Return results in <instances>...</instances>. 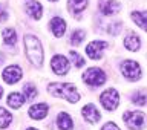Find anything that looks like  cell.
Instances as JSON below:
<instances>
[{
    "label": "cell",
    "mask_w": 147,
    "mask_h": 130,
    "mask_svg": "<svg viewBox=\"0 0 147 130\" xmlns=\"http://www.w3.org/2000/svg\"><path fill=\"white\" fill-rule=\"evenodd\" d=\"M49 94H52L57 98H64L69 103H77L80 100V95L75 89V86L71 83H52L48 87Z\"/></svg>",
    "instance_id": "6da1fadb"
},
{
    "label": "cell",
    "mask_w": 147,
    "mask_h": 130,
    "mask_svg": "<svg viewBox=\"0 0 147 130\" xmlns=\"http://www.w3.org/2000/svg\"><path fill=\"white\" fill-rule=\"evenodd\" d=\"M25 48H26V55L29 61L35 66H41L43 63V49H41L40 40L34 35H25Z\"/></svg>",
    "instance_id": "7a4b0ae2"
},
{
    "label": "cell",
    "mask_w": 147,
    "mask_h": 130,
    "mask_svg": "<svg viewBox=\"0 0 147 130\" xmlns=\"http://www.w3.org/2000/svg\"><path fill=\"white\" fill-rule=\"evenodd\" d=\"M124 123L127 124L129 129L132 130H140L146 126V113L138 112V110H132V112H126L123 115Z\"/></svg>",
    "instance_id": "3957f363"
},
{
    "label": "cell",
    "mask_w": 147,
    "mask_h": 130,
    "mask_svg": "<svg viewBox=\"0 0 147 130\" xmlns=\"http://www.w3.org/2000/svg\"><path fill=\"white\" fill-rule=\"evenodd\" d=\"M83 81L89 86H101L106 81V73L98 67H90L83 73Z\"/></svg>",
    "instance_id": "277c9868"
},
{
    "label": "cell",
    "mask_w": 147,
    "mask_h": 130,
    "mask_svg": "<svg viewBox=\"0 0 147 130\" xmlns=\"http://www.w3.org/2000/svg\"><path fill=\"white\" fill-rule=\"evenodd\" d=\"M100 101H101V104H103V107L106 110L113 112L119 104V95L115 89H107L100 95Z\"/></svg>",
    "instance_id": "5b68a950"
},
{
    "label": "cell",
    "mask_w": 147,
    "mask_h": 130,
    "mask_svg": "<svg viewBox=\"0 0 147 130\" xmlns=\"http://www.w3.org/2000/svg\"><path fill=\"white\" fill-rule=\"evenodd\" d=\"M121 72H123V75L126 77L127 80H130V81H135V80H138V78L141 77L140 64H138L136 61H133V60H126V61H123Z\"/></svg>",
    "instance_id": "8992f818"
},
{
    "label": "cell",
    "mask_w": 147,
    "mask_h": 130,
    "mask_svg": "<svg viewBox=\"0 0 147 130\" xmlns=\"http://www.w3.org/2000/svg\"><path fill=\"white\" fill-rule=\"evenodd\" d=\"M106 48H107V43H106V41L95 40V41H90V43L86 46V54L89 55V58H92V60H98V58L103 57V52H104Z\"/></svg>",
    "instance_id": "52a82bcc"
},
{
    "label": "cell",
    "mask_w": 147,
    "mask_h": 130,
    "mask_svg": "<svg viewBox=\"0 0 147 130\" xmlns=\"http://www.w3.org/2000/svg\"><path fill=\"white\" fill-rule=\"evenodd\" d=\"M51 67L55 72V75H66L69 72V61L63 55H55L51 61Z\"/></svg>",
    "instance_id": "ba28073f"
},
{
    "label": "cell",
    "mask_w": 147,
    "mask_h": 130,
    "mask_svg": "<svg viewBox=\"0 0 147 130\" xmlns=\"http://www.w3.org/2000/svg\"><path fill=\"white\" fill-rule=\"evenodd\" d=\"M98 9L104 15H113L121 9V3L117 0H100L98 2Z\"/></svg>",
    "instance_id": "9c48e42d"
},
{
    "label": "cell",
    "mask_w": 147,
    "mask_h": 130,
    "mask_svg": "<svg viewBox=\"0 0 147 130\" xmlns=\"http://www.w3.org/2000/svg\"><path fill=\"white\" fill-rule=\"evenodd\" d=\"M22 78V69L18 66H8L3 71V80L8 83V84H14Z\"/></svg>",
    "instance_id": "30bf717a"
},
{
    "label": "cell",
    "mask_w": 147,
    "mask_h": 130,
    "mask_svg": "<svg viewBox=\"0 0 147 130\" xmlns=\"http://www.w3.org/2000/svg\"><path fill=\"white\" fill-rule=\"evenodd\" d=\"M81 113H83V118H84L87 123H90V124L98 123L100 118H101L98 109H96L94 104H86L84 107H83V112Z\"/></svg>",
    "instance_id": "8fae6325"
},
{
    "label": "cell",
    "mask_w": 147,
    "mask_h": 130,
    "mask_svg": "<svg viewBox=\"0 0 147 130\" xmlns=\"http://www.w3.org/2000/svg\"><path fill=\"white\" fill-rule=\"evenodd\" d=\"M25 9H26L28 15H31L32 18H35V20L41 18V12H43V9H41V5L37 2V0H31V2H28L25 5Z\"/></svg>",
    "instance_id": "7c38bea8"
},
{
    "label": "cell",
    "mask_w": 147,
    "mask_h": 130,
    "mask_svg": "<svg viewBox=\"0 0 147 130\" xmlns=\"http://www.w3.org/2000/svg\"><path fill=\"white\" fill-rule=\"evenodd\" d=\"M49 25H51V29H52L55 37H61L64 34V31H66V22L61 17H54Z\"/></svg>",
    "instance_id": "4fadbf2b"
},
{
    "label": "cell",
    "mask_w": 147,
    "mask_h": 130,
    "mask_svg": "<svg viewBox=\"0 0 147 130\" xmlns=\"http://www.w3.org/2000/svg\"><path fill=\"white\" fill-rule=\"evenodd\" d=\"M46 115H48V106H46L45 103L34 104L29 109V117L34 118V119H43Z\"/></svg>",
    "instance_id": "5bb4252c"
},
{
    "label": "cell",
    "mask_w": 147,
    "mask_h": 130,
    "mask_svg": "<svg viewBox=\"0 0 147 130\" xmlns=\"http://www.w3.org/2000/svg\"><path fill=\"white\" fill-rule=\"evenodd\" d=\"M67 6H69V11L71 14H81L83 11L86 9L87 6V0H67Z\"/></svg>",
    "instance_id": "9a60e30c"
},
{
    "label": "cell",
    "mask_w": 147,
    "mask_h": 130,
    "mask_svg": "<svg viewBox=\"0 0 147 130\" xmlns=\"http://www.w3.org/2000/svg\"><path fill=\"white\" fill-rule=\"evenodd\" d=\"M57 123H58V127L60 130H72L74 127V121L72 118L69 117L66 112H60L58 117H57Z\"/></svg>",
    "instance_id": "2e32d148"
},
{
    "label": "cell",
    "mask_w": 147,
    "mask_h": 130,
    "mask_svg": "<svg viewBox=\"0 0 147 130\" xmlns=\"http://www.w3.org/2000/svg\"><path fill=\"white\" fill-rule=\"evenodd\" d=\"M124 46H126V49L135 52V51H138V49H140V46H141L140 37H138L136 34H129L126 38H124Z\"/></svg>",
    "instance_id": "e0dca14e"
},
{
    "label": "cell",
    "mask_w": 147,
    "mask_h": 130,
    "mask_svg": "<svg viewBox=\"0 0 147 130\" xmlns=\"http://www.w3.org/2000/svg\"><path fill=\"white\" fill-rule=\"evenodd\" d=\"M25 101H26L25 95H20V94H17V92H12V94H9V96H8V104H9V107H12V109H20Z\"/></svg>",
    "instance_id": "ac0fdd59"
},
{
    "label": "cell",
    "mask_w": 147,
    "mask_h": 130,
    "mask_svg": "<svg viewBox=\"0 0 147 130\" xmlns=\"http://www.w3.org/2000/svg\"><path fill=\"white\" fill-rule=\"evenodd\" d=\"M132 20L140 28L147 31V11H135L132 12Z\"/></svg>",
    "instance_id": "d6986e66"
},
{
    "label": "cell",
    "mask_w": 147,
    "mask_h": 130,
    "mask_svg": "<svg viewBox=\"0 0 147 130\" xmlns=\"http://www.w3.org/2000/svg\"><path fill=\"white\" fill-rule=\"evenodd\" d=\"M3 40L5 43L8 46H14L17 41V35H16V31L12 29V28H6V29L3 31Z\"/></svg>",
    "instance_id": "ffe728a7"
},
{
    "label": "cell",
    "mask_w": 147,
    "mask_h": 130,
    "mask_svg": "<svg viewBox=\"0 0 147 130\" xmlns=\"http://www.w3.org/2000/svg\"><path fill=\"white\" fill-rule=\"evenodd\" d=\"M11 123H12V115L3 107H0V129H6Z\"/></svg>",
    "instance_id": "44dd1931"
},
{
    "label": "cell",
    "mask_w": 147,
    "mask_h": 130,
    "mask_svg": "<svg viewBox=\"0 0 147 130\" xmlns=\"http://www.w3.org/2000/svg\"><path fill=\"white\" fill-rule=\"evenodd\" d=\"M84 37H86V32L83 31V29H75L71 34V43L74 46H78L83 40H84Z\"/></svg>",
    "instance_id": "7402d4cb"
},
{
    "label": "cell",
    "mask_w": 147,
    "mask_h": 130,
    "mask_svg": "<svg viewBox=\"0 0 147 130\" xmlns=\"http://www.w3.org/2000/svg\"><path fill=\"white\" fill-rule=\"evenodd\" d=\"M23 94H25V100L26 101H32L37 95V87L32 84H25L23 86Z\"/></svg>",
    "instance_id": "603a6c76"
},
{
    "label": "cell",
    "mask_w": 147,
    "mask_h": 130,
    "mask_svg": "<svg viewBox=\"0 0 147 130\" xmlns=\"http://www.w3.org/2000/svg\"><path fill=\"white\" fill-rule=\"evenodd\" d=\"M132 101L135 104H138V106H144L147 103V96H146L144 92H135V94H133Z\"/></svg>",
    "instance_id": "cb8c5ba5"
},
{
    "label": "cell",
    "mask_w": 147,
    "mask_h": 130,
    "mask_svg": "<svg viewBox=\"0 0 147 130\" xmlns=\"http://www.w3.org/2000/svg\"><path fill=\"white\" fill-rule=\"evenodd\" d=\"M123 29V23L121 22H115V23H110L107 26V32L110 35H118L119 31Z\"/></svg>",
    "instance_id": "d4e9b609"
},
{
    "label": "cell",
    "mask_w": 147,
    "mask_h": 130,
    "mask_svg": "<svg viewBox=\"0 0 147 130\" xmlns=\"http://www.w3.org/2000/svg\"><path fill=\"white\" fill-rule=\"evenodd\" d=\"M69 57H71V60L74 61V64H75L77 67H81V66H84V60H83L80 55H78L75 51H71L69 52Z\"/></svg>",
    "instance_id": "484cf974"
},
{
    "label": "cell",
    "mask_w": 147,
    "mask_h": 130,
    "mask_svg": "<svg viewBox=\"0 0 147 130\" xmlns=\"http://www.w3.org/2000/svg\"><path fill=\"white\" fill-rule=\"evenodd\" d=\"M101 130H119V127L115 123H107V124H104Z\"/></svg>",
    "instance_id": "4316f807"
},
{
    "label": "cell",
    "mask_w": 147,
    "mask_h": 130,
    "mask_svg": "<svg viewBox=\"0 0 147 130\" xmlns=\"http://www.w3.org/2000/svg\"><path fill=\"white\" fill-rule=\"evenodd\" d=\"M8 18V12H6V9H5L2 5H0V22H5Z\"/></svg>",
    "instance_id": "83f0119b"
},
{
    "label": "cell",
    "mask_w": 147,
    "mask_h": 130,
    "mask_svg": "<svg viewBox=\"0 0 147 130\" xmlns=\"http://www.w3.org/2000/svg\"><path fill=\"white\" fill-rule=\"evenodd\" d=\"M2 94H3V89L0 87V98H2Z\"/></svg>",
    "instance_id": "f1b7e54d"
},
{
    "label": "cell",
    "mask_w": 147,
    "mask_h": 130,
    "mask_svg": "<svg viewBox=\"0 0 147 130\" xmlns=\"http://www.w3.org/2000/svg\"><path fill=\"white\" fill-rule=\"evenodd\" d=\"M26 130H37V129H26Z\"/></svg>",
    "instance_id": "f546056e"
},
{
    "label": "cell",
    "mask_w": 147,
    "mask_h": 130,
    "mask_svg": "<svg viewBox=\"0 0 147 130\" xmlns=\"http://www.w3.org/2000/svg\"><path fill=\"white\" fill-rule=\"evenodd\" d=\"M51 2H57V0H51Z\"/></svg>",
    "instance_id": "4dcf8cb0"
}]
</instances>
